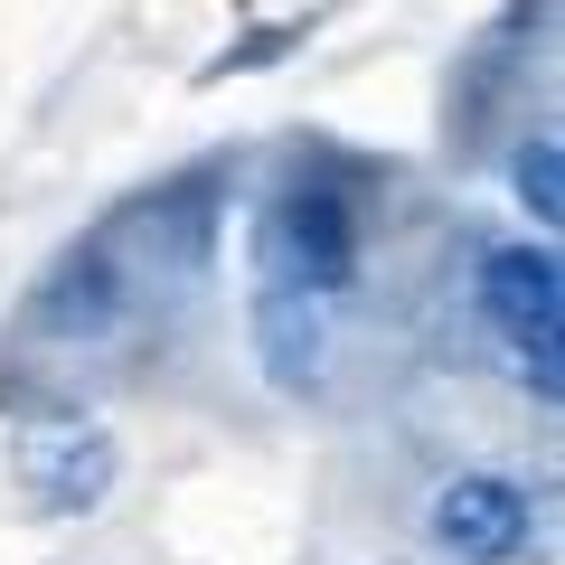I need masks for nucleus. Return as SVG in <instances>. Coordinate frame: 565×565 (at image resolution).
<instances>
[{
    "label": "nucleus",
    "instance_id": "nucleus-1",
    "mask_svg": "<svg viewBox=\"0 0 565 565\" xmlns=\"http://www.w3.org/2000/svg\"><path fill=\"white\" fill-rule=\"evenodd\" d=\"M10 462H20V490L39 519H95L122 481V444L76 405H39V415L10 434Z\"/></svg>",
    "mask_w": 565,
    "mask_h": 565
},
{
    "label": "nucleus",
    "instance_id": "nucleus-2",
    "mask_svg": "<svg viewBox=\"0 0 565 565\" xmlns=\"http://www.w3.org/2000/svg\"><path fill=\"white\" fill-rule=\"evenodd\" d=\"M359 255H367L359 245V199L340 180H292L264 207V264H274V282H292L311 302L349 292L359 282Z\"/></svg>",
    "mask_w": 565,
    "mask_h": 565
},
{
    "label": "nucleus",
    "instance_id": "nucleus-3",
    "mask_svg": "<svg viewBox=\"0 0 565 565\" xmlns=\"http://www.w3.org/2000/svg\"><path fill=\"white\" fill-rule=\"evenodd\" d=\"M481 311H490V330L509 340L519 377L537 386V405H556V340H565L556 245H500V255H481Z\"/></svg>",
    "mask_w": 565,
    "mask_h": 565
},
{
    "label": "nucleus",
    "instance_id": "nucleus-4",
    "mask_svg": "<svg viewBox=\"0 0 565 565\" xmlns=\"http://www.w3.org/2000/svg\"><path fill=\"white\" fill-rule=\"evenodd\" d=\"M104 245H114V264H151V274H207V255H217V180H170L151 189V199L114 207L104 217Z\"/></svg>",
    "mask_w": 565,
    "mask_h": 565
},
{
    "label": "nucleus",
    "instance_id": "nucleus-5",
    "mask_svg": "<svg viewBox=\"0 0 565 565\" xmlns=\"http://www.w3.org/2000/svg\"><path fill=\"white\" fill-rule=\"evenodd\" d=\"M122 311H132V264H114L104 236L66 245V255L39 274V292H29V330H39V340H66V349L114 340Z\"/></svg>",
    "mask_w": 565,
    "mask_h": 565
},
{
    "label": "nucleus",
    "instance_id": "nucleus-6",
    "mask_svg": "<svg viewBox=\"0 0 565 565\" xmlns=\"http://www.w3.org/2000/svg\"><path fill=\"white\" fill-rule=\"evenodd\" d=\"M434 546L462 565H519L537 546V500L509 471H452L434 490Z\"/></svg>",
    "mask_w": 565,
    "mask_h": 565
},
{
    "label": "nucleus",
    "instance_id": "nucleus-7",
    "mask_svg": "<svg viewBox=\"0 0 565 565\" xmlns=\"http://www.w3.org/2000/svg\"><path fill=\"white\" fill-rule=\"evenodd\" d=\"M255 359H264V377H274L282 396H311L321 367H330V321H321V302L292 292V282H264V292H255Z\"/></svg>",
    "mask_w": 565,
    "mask_h": 565
},
{
    "label": "nucleus",
    "instance_id": "nucleus-8",
    "mask_svg": "<svg viewBox=\"0 0 565 565\" xmlns=\"http://www.w3.org/2000/svg\"><path fill=\"white\" fill-rule=\"evenodd\" d=\"M509 199H519L537 226L565 217V151H556V132H527L519 151H509Z\"/></svg>",
    "mask_w": 565,
    "mask_h": 565
},
{
    "label": "nucleus",
    "instance_id": "nucleus-9",
    "mask_svg": "<svg viewBox=\"0 0 565 565\" xmlns=\"http://www.w3.org/2000/svg\"><path fill=\"white\" fill-rule=\"evenodd\" d=\"M311 39V20H274V29H245L236 47H217V57L199 66V85H226V76H255V66H282L292 47Z\"/></svg>",
    "mask_w": 565,
    "mask_h": 565
}]
</instances>
